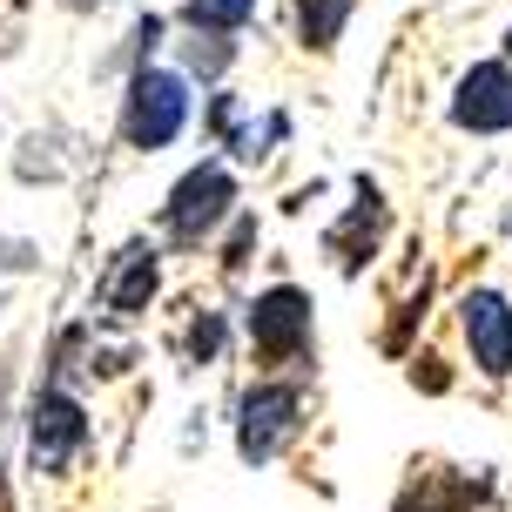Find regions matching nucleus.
<instances>
[{
  "label": "nucleus",
  "mask_w": 512,
  "mask_h": 512,
  "mask_svg": "<svg viewBox=\"0 0 512 512\" xmlns=\"http://www.w3.org/2000/svg\"><path fill=\"white\" fill-rule=\"evenodd\" d=\"M7 391H14V358H0V432H7Z\"/></svg>",
  "instance_id": "obj_17"
},
{
  "label": "nucleus",
  "mask_w": 512,
  "mask_h": 512,
  "mask_svg": "<svg viewBox=\"0 0 512 512\" xmlns=\"http://www.w3.org/2000/svg\"><path fill=\"white\" fill-rule=\"evenodd\" d=\"M506 68H512V34H506Z\"/></svg>",
  "instance_id": "obj_19"
},
{
  "label": "nucleus",
  "mask_w": 512,
  "mask_h": 512,
  "mask_svg": "<svg viewBox=\"0 0 512 512\" xmlns=\"http://www.w3.org/2000/svg\"><path fill=\"white\" fill-rule=\"evenodd\" d=\"M250 14H256V0H189L182 7V21L203 27V34H236Z\"/></svg>",
  "instance_id": "obj_13"
},
{
  "label": "nucleus",
  "mask_w": 512,
  "mask_h": 512,
  "mask_svg": "<svg viewBox=\"0 0 512 512\" xmlns=\"http://www.w3.org/2000/svg\"><path fill=\"white\" fill-rule=\"evenodd\" d=\"M459 324H465V344H472V364L486 378H506L512 371V304L506 297L499 290H465Z\"/></svg>",
  "instance_id": "obj_6"
},
{
  "label": "nucleus",
  "mask_w": 512,
  "mask_h": 512,
  "mask_svg": "<svg viewBox=\"0 0 512 512\" xmlns=\"http://www.w3.org/2000/svg\"><path fill=\"white\" fill-rule=\"evenodd\" d=\"M236 209V176L223 162H203V169H189V176L169 189V209H162V223H169V243L182 250H196L203 236L223 230V216Z\"/></svg>",
  "instance_id": "obj_2"
},
{
  "label": "nucleus",
  "mask_w": 512,
  "mask_h": 512,
  "mask_svg": "<svg viewBox=\"0 0 512 512\" xmlns=\"http://www.w3.org/2000/svg\"><path fill=\"white\" fill-rule=\"evenodd\" d=\"M230 61H236L230 34H203V27H196V34L182 41V68H189V75H223Z\"/></svg>",
  "instance_id": "obj_14"
},
{
  "label": "nucleus",
  "mask_w": 512,
  "mask_h": 512,
  "mask_svg": "<svg viewBox=\"0 0 512 512\" xmlns=\"http://www.w3.org/2000/svg\"><path fill=\"white\" fill-rule=\"evenodd\" d=\"M452 122L472 128V135H506L512 128V68L506 61H486L459 81L452 95Z\"/></svg>",
  "instance_id": "obj_7"
},
{
  "label": "nucleus",
  "mask_w": 512,
  "mask_h": 512,
  "mask_svg": "<svg viewBox=\"0 0 512 512\" xmlns=\"http://www.w3.org/2000/svg\"><path fill=\"white\" fill-rule=\"evenodd\" d=\"M54 149H61V135H54V128L48 135L34 128V135L21 142V155H14V176L21 182H61L68 176V155H54Z\"/></svg>",
  "instance_id": "obj_11"
},
{
  "label": "nucleus",
  "mask_w": 512,
  "mask_h": 512,
  "mask_svg": "<svg viewBox=\"0 0 512 512\" xmlns=\"http://www.w3.org/2000/svg\"><path fill=\"white\" fill-rule=\"evenodd\" d=\"M250 344L263 364H304L310 358V297L297 283H277L250 304Z\"/></svg>",
  "instance_id": "obj_4"
},
{
  "label": "nucleus",
  "mask_w": 512,
  "mask_h": 512,
  "mask_svg": "<svg viewBox=\"0 0 512 512\" xmlns=\"http://www.w3.org/2000/svg\"><path fill=\"white\" fill-rule=\"evenodd\" d=\"M155 283H162V263H155V250H149V243H128V250H115L108 277L95 283V304L115 310V317H135V310H149Z\"/></svg>",
  "instance_id": "obj_8"
},
{
  "label": "nucleus",
  "mask_w": 512,
  "mask_h": 512,
  "mask_svg": "<svg viewBox=\"0 0 512 512\" xmlns=\"http://www.w3.org/2000/svg\"><path fill=\"white\" fill-rule=\"evenodd\" d=\"M216 351H223V317H216V310H203V317L189 324V358H196V364H209Z\"/></svg>",
  "instance_id": "obj_15"
},
{
  "label": "nucleus",
  "mask_w": 512,
  "mask_h": 512,
  "mask_svg": "<svg viewBox=\"0 0 512 512\" xmlns=\"http://www.w3.org/2000/svg\"><path fill=\"white\" fill-rule=\"evenodd\" d=\"M398 512H492V479H472V472H418L398 492Z\"/></svg>",
  "instance_id": "obj_9"
},
{
  "label": "nucleus",
  "mask_w": 512,
  "mask_h": 512,
  "mask_svg": "<svg viewBox=\"0 0 512 512\" xmlns=\"http://www.w3.org/2000/svg\"><path fill=\"white\" fill-rule=\"evenodd\" d=\"M344 14H351V0H297V34H304V48H337Z\"/></svg>",
  "instance_id": "obj_12"
},
{
  "label": "nucleus",
  "mask_w": 512,
  "mask_h": 512,
  "mask_svg": "<svg viewBox=\"0 0 512 512\" xmlns=\"http://www.w3.org/2000/svg\"><path fill=\"white\" fill-rule=\"evenodd\" d=\"M61 7H75V14H95V7H102V0H61Z\"/></svg>",
  "instance_id": "obj_18"
},
{
  "label": "nucleus",
  "mask_w": 512,
  "mask_h": 512,
  "mask_svg": "<svg viewBox=\"0 0 512 512\" xmlns=\"http://www.w3.org/2000/svg\"><path fill=\"white\" fill-rule=\"evenodd\" d=\"M0 263H7V270H34L41 256H34V243H0Z\"/></svg>",
  "instance_id": "obj_16"
},
{
  "label": "nucleus",
  "mask_w": 512,
  "mask_h": 512,
  "mask_svg": "<svg viewBox=\"0 0 512 512\" xmlns=\"http://www.w3.org/2000/svg\"><path fill=\"white\" fill-rule=\"evenodd\" d=\"M189 122V81L169 68H135L128 75V102H122V135L128 149H169Z\"/></svg>",
  "instance_id": "obj_1"
},
{
  "label": "nucleus",
  "mask_w": 512,
  "mask_h": 512,
  "mask_svg": "<svg viewBox=\"0 0 512 512\" xmlns=\"http://www.w3.org/2000/svg\"><path fill=\"white\" fill-rule=\"evenodd\" d=\"M378 236H384V196H378V182H358V203H351V216L324 236V250L337 256L344 277H358L364 263H371V250H378Z\"/></svg>",
  "instance_id": "obj_10"
},
{
  "label": "nucleus",
  "mask_w": 512,
  "mask_h": 512,
  "mask_svg": "<svg viewBox=\"0 0 512 512\" xmlns=\"http://www.w3.org/2000/svg\"><path fill=\"white\" fill-rule=\"evenodd\" d=\"M297 411H304V398H297V384H256L250 398H243V418H236V452H243V465H270L297 438Z\"/></svg>",
  "instance_id": "obj_5"
},
{
  "label": "nucleus",
  "mask_w": 512,
  "mask_h": 512,
  "mask_svg": "<svg viewBox=\"0 0 512 512\" xmlns=\"http://www.w3.org/2000/svg\"><path fill=\"white\" fill-rule=\"evenodd\" d=\"M81 445H88V411L75 405V391L41 384V398L27 405V459H34V472H68Z\"/></svg>",
  "instance_id": "obj_3"
}]
</instances>
